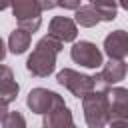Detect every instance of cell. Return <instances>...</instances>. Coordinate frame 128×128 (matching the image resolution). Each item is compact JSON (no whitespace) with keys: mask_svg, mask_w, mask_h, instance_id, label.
<instances>
[{"mask_svg":"<svg viewBox=\"0 0 128 128\" xmlns=\"http://www.w3.org/2000/svg\"><path fill=\"white\" fill-rule=\"evenodd\" d=\"M62 42L52 38V36H44L36 42L32 54L26 60V70L36 76V78H46L54 72L56 68V56L62 52Z\"/></svg>","mask_w":128,"mask_h":128,"instance_id":"cell-1","label":"cell"},{"mask_svg":"<svg viewBox=\"0 0 128 128\" xmlns=\"http://www.w3.org/2000/svg\"><path fill=\"white\" fill-rule=\"evenodd\" d=\"M56 82L60 86H64L66 90H70L76 98H86L90 92H96V90H110V86L102 80L100 72L98 74H82L72 68H64L56 74Z\"/></svg>","mask_w":128,"mask_h":128,"instance_id":"cell-2","label":"cell"},{"mask_svg":"<svg viewBox=\"0 0 128 128\" xmlns=\"http://www.w3.org/2000/svg\"><path fill=\"white\" fill-rule=\"evenodd\" d=\"M110 90H96L82 98V112L88 128H106L110 124Z\"/></svg>","mask_w":128,"mask_h":128,"instance_id":"cell-3","label":"cell"},{"mask_svg":"<svg viewBox=\"0 0 128 128\" xmlns=\"http://www.w3.org/2000/svg\"><path fill=\"white\" fill-rule=\"evenodd\" d=\"M42 4L38 0H18L12 4V14L18 20V28L26 32H36L42 26Z\"/></svg>","mask_w":128,"mask_h":128,"instance_id":"cell-4","label":"cell"},{"mask_svg":"<svg viewBox=\"0 0 128 128\" xmlns=\"http://www.w3.org/2000/svg\"><path fill=\"white\" fill-rule=\"evenodd\" d=\"M60 104H66L64 98L58 92H52L48 88H32L26 96V106L34 114H42V116L48 114L52 108H56Z\"/></svg>","mask_w":128,"mask_h":128,"instance_id":"cell-5","label":"cell"},{"mask_svg":"<svg viewBox=\"0 0 128 128\" xmlns=\"http://www.w3.org/2000/svg\"><path fill=\"white\" fill-rule=\"evenodd\" d=\"M70 58L84 66V68H100L104 62H102V50L90 42V40H80L76 42L72 48H70Z\"/></svg>","mask_w":128,"mask_h":128,"instance_id":"cell-6","label":"cell"},{"mask_svg":"<svg viewBox=\"0 0 128 128\" xmlns=\"http://www.w3.org/2000/svg\"><path fill=\"white\" fill-rule=\"evenodd\" d=\"M48 36L64 42H74L78 36V26L76 20L68 18V16H54L48 24Z\"/></svg>","mask_w":128,"mask_h":128,"instance_id":"cell-7","label":"cell"},{"mask_svg":"<svg viewBox=\"0 0 128 128\" xmlns=\"http://www.w3.org/2000/svg\"><path fill=\"white\" fill-rule=\"evenodd\" d=\"M110 98V122H128V88L114 86L108 92Z\"/></svg>","mask_w":128,"mask_h":128,"instance_id":"cell-8","label":"cell"},{"mask_svg":"<svg viewBox=\"0 0 128 128\" xmlns=\"http://www.w3.org/2000/svg\"><path fill=\"white\" fill-rule=\"evenodd\" d=\"M104 52L110 56V60H124L128 56V32L122 28L112 30L104 38Z\"/></svg>","mask_w":128,"mask_h":128,"instance_id":"cell-9","label":"cell"},{"mask_svg":"<svg viewBox=\"0 0 128 128\" xmlns=\"http://www.w3.org/2000/svg\"><path fill=\"white\" fill-rule=\"evenodd\" d=\"M18 90H20V86H18V82L14 80L12 68H10V66H6V64H2V78H0L2 114H4V112H8L6 108H8V104H10V102H14V100H16V96H18Z\"/></svg>","mask_w":128,"mask_h":128,"instance_id":"cell-10","label":"cell"},{"mask_svg":"<svg viewBox=\"0 0 128 128\" xmlns=\"http://www.w3.org/2000/svg\"><path fill=\"white\" fill-rule=\"evenodd\" d=\"M44 128H72L74 126V118L72 112L66 104H60L56 108H52L48 114H44Z\"/></svg>","mask_w":128,"mask_h":128,"instance_id":"cell-11","label":"cell"},{"mask_svg":"<svg viewBox=\"0 0 128 128\" xmlns=\"http://www.w3.org/2000/svg\"><path fill=\"white\" fill-rule=\"evenodd\" d=\"M126 72H128L126 62H122V60H110V62H106V64L102 66L100 76H102V80L112 88V84H118L120 80H124Z\"/></svg>","mask_w":128,"mask_h":128,"instance_id":"cell-12","label":"cell"},{"mask_svg":"<svg viewBox=\"0 0 128 128\" xmlns=\"http://www.w3.org/2000/svg\"><path fill=\"white\" fill-rule=\"evenodd\" d=\"M30 42H32V34L22 30V28L12 30L10 36H8V48H10L12 54H24L30 48Z\"/></svg>","mask_w":128,"mask_h":128,"instance_id":"cell-13","label":"cell"},{"mask_svg":"<svg viewBox=\"0 0 128 128\" xmlns=\"http://www.w3.org/2000/svg\"><path fill=\"white\" fill-rule=\"evenodd\" d=\"M74 20H76V24H80L82 28H92V26H96L98 22H102L92 4H82V6L74 12Z\"/></svg>","mask_w":128,"mask_h":128,"instance_id":"cell-14","label":"cell"},{"mask_svg":"<svg viewBox=\"0 0 128 128\" xmlns=\"http://www.w3.org/2000/svg\"><path fill=\"white\" fill-rule=\"evenodd\" d=\"M90 4L94 6V10L98 12V16H100L102 22H112L116 18L118 4H114V2H102V0H92Z\"/></svg>","mask_w":128,"mask_h":128,"instance_id":"cell-15","label":"cell"},{"mask_svg":"<svg viewBox=\"0 0 128 128\" xmlns=\"http://www.w3.org/2000/svg\"><path fill=\"white\" fill-rule=\"evenodd\" d=\"M2 128H26V118L18 110H8L2 114Z\"/></svg>","mask_w":128,"mask_h":128,"instance_id":"cell-16","label":"cell"},{"mask_svg":"<svg viewBox=\"0 0 128 128\" xmlns=\"http://www.w3.org/2000/svg\"><path fill=\"white\" fill-rule=\"evenodd\" d=\"M58 6H60V8H70V10L76 12L82 4H80V0H66V2H58Z\"/></svg>","mask_w":128,"mask_h":128,"instance_id":"cell-17","label":"cell"},{"mask_svg":"<svg viewBox=\"0 0 128 128\" xmlns=\"http://www.w3.org/2000/svg\"><path fill=\"white\" fill-rule=\"evenodd\" d=\"M40 4H42V10H50V8H56L58 6V2H46V0L40 2Z\"/></svg>","mask_w":128,"mask_h":128,"instance_id":"cell-18","label":"cell"},{"mask_svg":"<svg viewBox=\"0 0 128 128\" xmlns=\"http://www.w3.org/2000/svg\"><path fill=\"white\" fill-rule=\"evenodd\" d=\"M110 128H128V122H110Z\"/></svg>","mask_w":128,"mask_h":128,"instance_id":"cell-19","label":"cell"},{"mask_svg":"<svg viewBox=\"0 0 128 128\" xmlns=\"http://www.w3.org/2000/svg\"><path fill=\"white\" fill-rule=\"evenodd\" d=\"M72 128H78V126H76V124H74V126H72Z\"/></svg>","mask_w":128,"mask_h":128,"instance_id":"cell-20","label":"cell"}]
</instances>
